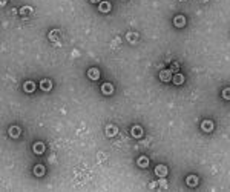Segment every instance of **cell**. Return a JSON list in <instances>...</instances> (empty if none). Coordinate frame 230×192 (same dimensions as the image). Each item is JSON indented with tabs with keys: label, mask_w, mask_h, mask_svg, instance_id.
<instances>
[{
	"label": "cell",
	"mask_w": 230,
	"mask_h": 192,
	"mask_svg": "<svg viewBox=\"0 0 230 192\" xmlns=\"http://www.w3.org/2000/svg\"><path fill=\"white\" fill-rule=\"evenodd\" d=\"M160 80L161 82H170L172 80V71H169V69L161 71L160 72Z\"/></svg>",
	"instance_id": "cell-1"
},
{
	"label": "cell",
	"mask_w": 230,
	"mask_h": 192,
	"mask_svg": "<svg viewBox=\"0 0 230 192\" xmlns=\"http://www.w3.org/2000/svg\"><path fill=\"white\" fill-rule=\"evenodd\" d=\"M49 40L54 41L55 45L60 43V31H58V29H52V31L49 32Z\"/></svg>",
	"instance_id": "cell-2"
},
{
	"label": "cell",
	"mask_w": 230,
	"mask_h": 192,
	"mask_svg": "<svg viewBox=\"0 0 230 192\" xmlns=\"http://www.w3.org/2000/svg\"><path fill=\"white\" fill-rule=\"evenodd\" d=\"M88 77L90 80H98L100 79V69H97V68H90L88 71Z\"/></svg>",
	"instance_id": "cell-3"
},
{
	"label": "cell",
	"mask_w": 230,
	"mask_h": 192,
	"mask_svg": "<svg viewBox=\"0 0 230 192\" xmlns=\"http://www.w3.org/2000/svg\"><path fill=\"white\" fill-rule=\"evenodd\" d=\"M155 174H156L158 177H161V178L166 177V175H167V167H166L164 165H158V166L155 167Z\"/></svg>",
	"instance_id": "cell-4"
},
{
	"label": "cell",
	"mask_w": 230,
	"mask_h": 192,
	"mask_svg": "<svg viewBox=\"0 0 230 192\" xmlns=\"http://www.w3.org/2000/svg\"><path fill=\"white\" fill-rule=\"evenodd\" d=\"M201 128H203L204 132H212V131H213V123H212L210 120H204L201 123Z\"/></svg>",
	"instance_id": "cell-5"
},
{
	"label": "cell",
	"mask_w": 230,
	"mask_h": 192,
	"mask_svg": "<svg viewBox=\"0 0 230 192\" xmlns=\"http://www.w3.org/2000/svg\"><path fill=\"white\" fill-rule=\"evenodd\" d=\"M173 25L175 26H178V28H183L186 25V17L184 15H177L173 19Z\"/></svg>",
	"instance_id": "cell-6"
},
{
	"label": "cell",
	"mask_w": 230,
	"mask_h": 192,
	"mask_svg": "<svg viewBox=\"0 0 230 192\" xmlns=\"http://www.w3.org/2000/svg\"><path fill=\"white\" fill-rule=\"evenodd\" d=\"M186 183L190 186V188H195V186L198 184V177L196 175H189L186 178Z\"/></svg>",
	"instance_id": "cell-7"
},
{
	"label": "cell",
	"mask_w": 230,
	"mask_h": 192,
	"mask_svg": "<svg viewBox=\"0 0 230 192\" xmlns=\"http://www.w3.org/2000/svg\"><path fill=\"white\" fill-rule=\"evenodd\" d=\"M40 88L43 89V91H51V88H52V83H51V80H48V79L41 80V82H40Z\"/></svg>",
	"instance_id": "cell-8"
},
{
	"label": "cell",
	"mask_w": 230,
	"mask_h": 192,
	"mask_svg": "<svg viewBox=\"0 0 230 192\" xmlns=\"http://www.w3.org/2000/svg\"><path fill=\"white\" fill-rule=\"evenodd\" d=\"M101 91L103 94H106V95H111L114 92V86L111 85V83H104V85L101 86Z\"/></svg>",
	"instance_id": "cell-9"
},
{
	"label": "cell",
	"mask_w": 230,
	"mask_h": 192,
	"mask_svg": "<svg viewBox=\"0 0 230 192\" xmlns=\"http://www.w3.org/2000/svg\"><path fill=\"white\" fill-rule=\"evenodd\" d=\"M117 132H118V129H117V126H114V124H109L106 128V135L107 137H114Z\"/></svg>",
	"instance_id": "cell-10"
},
{
	"label": "cell",
	"mask_w": 230,
	"mask_h": 192,
	"mask_svg": "<svg viewBox=\"0 0 230 192\" xmlns=\"http://www.w3.org/2000/svg\"><path fill=\"white\" fill-rule=\"evenodd\" d=\"M172 80H173L175 85H183V83H184V75L183 74H175L172 77Z\"/></svg>",
	"instance_id": "cell-11"
},
{
	"label": "cell",
	"mask_w": 230,
	"mask_h": 192,
	"mask_svg": "<svg viewBox=\"0 0 230 192\" xmlns=\"http://www.w3.org/2000/svg\"><path fill=\"white\" fill-rule=\"evenodd\" d=\"M9 135L11 137H19L20 135V128L19 126H11L9 128Z\"/></svg>",
	"instance_id": "cell-12"
},
{
	"label": "cell",
	"mask_w": 230,
	"mask_h": 192,
	"mask_svg": "<svg viewBox=\"0 0 230 192\" xmlns=\"http://www.w3.org/2000/svg\"><path fill=\"white\" fill-rule=\"evenodd\" d=\"M132 135L134 137H141L143 135V129H141V126H134V128H132Z\"/></svg>",
	"instance_id": "cell-13"
},
{
	"label": "cell",
	"mask_w": 230,
	"mask_h": 192,
	"mask_svg": "<svg viewBox=\"0 0 230 192\" xmlns=\"http://www.w3.org/2000/svg\"><path fill=\"white\" fill-rule=\"evenodd\" d=\"M43 151H45V145H43V143H35V145H34V152L35 154H43Z\"/></svg>",
	"instance_id": "cell-14"
},
{
	"label": "cell",
	"mask_w": 230,
	"mask_h": 192,
	"mask_svg": "<svg viewBox=\"0 0 230 192\" xmlns=\"http://www.w3.org/2000/svg\"><path fill=\"white\" fill-rule=\"evenodd\" d=\"M111 9V3L109 2H100V11L101 13H107Z\"/></svg>",
	"instance_id": "cell-15"
},
{
	"label": "cell",
	"mask_w": 230,
	"mask_h": 192,
	"mask_svg": "<svg viewBox=\"0 0 230 192\" xmlns=\"http://www.w3.org/2000/svg\"><path fill=\"white\" fill-rule=\"evenodd\" d=\"M34 174H35V175H43V174H45V167L41 166V165H37V166L34 167Z\"/></svg>",
	"instance_id": "cell-16"
},
{
	"label": "cell",
	"mask_w": 230,
	"mask_h": 192,
	"mask_svg": "<svg viewBox=\"0 0 230 192\" xmlns=\"http://www.w3.org/2000/svg\"><path fill=\"white\" fill-rule=\"evenodd\" d=\"M34 89H35V85H34L32 82H26V83H25V91H26V92H32Z\"/></svg>",
	"instance_id": "cell-17"
},
{
	"label": "cell",
	"mask_w": 230,
	"mask_h": 192,
	"mask_svg": "<svg viewBox=\"0 0 230 192\" xmlns=\"http://www.w3.org/2000/svg\"><path fill=\"white\" fill-rule=\"evenodd\" d=\"M149 165V160H147V157H140L138 158V166H141V167H146Z\"/></svg>",
	"instance_id": "cell-18"
},
{
	"label": "cell",
	"mask_w": 230,
	"mask_h": 192,
	"mask_svg": "<svg viewBox=\"0 0 230 192\" xmlns=\"http://www.w3.org/2000/svg\"><path fill=\"white\" fill-rule=\"evenodd\" d=\"M137 39H138V34H137V32H129V34H128V40L132 41V43H134V41H137Z\"/></svg>",
	"instance_id": "cell-19"
},
{
	"label": "cell",
	"mask_w": 230,
	"mask_h": 192,
	"mask_svg": "<svg viewBox=\"0 0 230 192\" xmlns=\"http://www.w3.org/2000/svg\"><path fill=\"white\" fill-rule=\"evenodd\" d=\"M222 98L230 100V88H226V89L222 91Z\"/></svg>",
	"instance_id": "cell-20"
},
{
	"label": "cell",
	"mask_w": 230,
	"mask_h": 192,
	"mask_svg": "<svg viewBox=\"0 0 230 192\" xmlns=\"http://www.w3.org/2000/svg\"><path fill=\"white\" fill-rule=\"evenodd\" d=\"M28 13H31V8H29V6H23V8L20 9V14H23V15L28 14Z\"/></svg>",
	"instance_id": "cell-21"
},
{
	"label": "cell",
	"mask_w": 230,
	"mask_h": 192,
	"mask_svg": "<svg viewBox=\"0 0 230 192\" xmlns=\"http://www.w3.org/2000/svg\"><path fill=\"white\" fill-rule=\"evenodd\" d=\"M160 186H163V188L166 189V188H167V183L164 181V180H160Z\"/></svg>",
	"instance_id": "cell-22"
},
{
	"label": "cell",
	"mask_w": 230,
	"mask_h": 192,
	"mask_svg": "<svg viewBox=\"0 0 230 192\" xmlns=\"http://www.w3.org/2000/svg\"><path fill=\"white\" fill-rule=\"evenodd\" d=\"M90 2H94V3H97V2H100V0H90Z\"/></svg>",
	"instance_id": "cell-23"
},
{
	"label": "cell",
	"mask_w": 230,
	"mask_h": 192,
	"mask_svg": "<svg viewBox=\"0 0 230 192\" xmlns=\"http://www.w3.org/2000/svg\"><path fill=\"white\" fill-rule=\"evenodd\" d=\"M181 2H183V0H181Z\"/></svg>",
	"instance_id": "cell-24"
},
{
	"label": "cell",
	"mask_w": 230,
	"mask_h": 192,
	"mask_svg": "<svg viewBox=\"0 0 230 192\" xmlns=\"http://www.w3.org/2000/svg\"><path fill=\"white\" fill-rule=\"evenodd\" d=\"M204 2H205V0H204Z\"/></svg>",
	"instance_id": "cell-25"
}]
</instances>
